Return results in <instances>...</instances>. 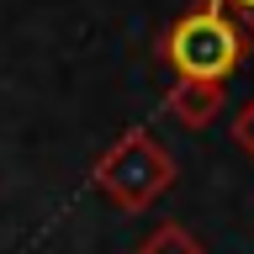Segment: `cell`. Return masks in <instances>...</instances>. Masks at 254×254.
Returning a JSON list of instances; mask_svg holds the SVG:
<instances>
[{
  "instance_id": "1",
  "label": "cell",
  "mask_w": 254,
  "mask_h": 254,
  "mask_svg": "<svg viewBox=\"0 0 254 254\" xmlns=\"http://www.w3.org/2000/svg\"><path fill=\"white\" fill-rule=\"evenodd\" d=\"M170 180H175V164L148 132H127V138H117L95 159V186L106 190L122 212H143L154 196L170 190Z\"/></svg>"
},
{
  "instance_id": "2",
  "label": "cell",
  "mask_w": 254,
  "mask_h": 254,
  "mask_svg": "<svg viewBox=\"0 0 254 254\" xmlns=\"http://www.w3.org/2000/svg\"><path fill=\"white\" fill-rule=\"evenodd\" d=\"M238 27L217 11H190L175 21L170 32V64L180 69V79H212L222 85L228 69L238 64Z\"/></svg>"
},
{
  "instance_id": "3",
  "label": "cell",
  "mask_w": 254,
  "mask_h": 254,
  "mask_svg": "<svg viewBox=\"0 0 254 254\" xmlns=\"http://www.w3.org/2000/svg\"><path fill=\"white\" fill-rule=\"evenodd\" d=\"M164 106H170V117L186 132H206L222 117V106H228V90L212 85V79H175L170 95H164Z\"/></svg>"
},
{
  "instance_id": "4",
  "label": "cell",
  "mask_w": 254,
  "mask_h": 254,
  "mask_svg": "<svg viewBox=\"0 0 254 254\" xmlns=\"http://www.w3.org/2000/svg\"><path fill=\"white\" fill-rule=\"evenodd\" d=\"M138 254H206L201 238L190 233V228H180V222H159L154 233L138 244Z\"/></svg>"
},
{
  "instance_id": "5",
  "label": "cell",
  "mask_w": 254,
  "mask_h": 254,
  "mask_svg": "<svg viewBox=\"0 0 254 254\" xmlns=\"http://www.w3.org/2000/svg\"><path fill=\"white\" fill-rule=\"evenodd\" d=\"M233 138H238V148L254 159V95L238 106V117H233Z\"/></svg>"
},
{
  "instance_id": "6",
  "label": "cell",
  "mask_w": 254,
  "mask_h": 254,
  "mask_svg": "<svg viewBox=\"0 0 254 254\" xmlns=\"http://www.w3.org/2000/svg\"><path fill=\"white\" fill-rule=\"evenodd\" d=\"M238 5H244V11H254V0H238Z\"/></svg>"
}]
</instances>
